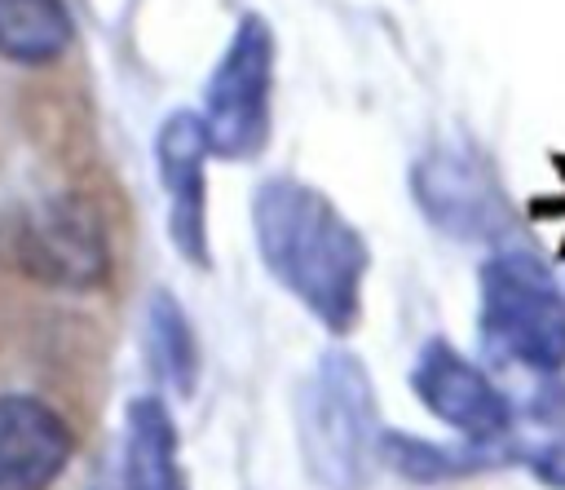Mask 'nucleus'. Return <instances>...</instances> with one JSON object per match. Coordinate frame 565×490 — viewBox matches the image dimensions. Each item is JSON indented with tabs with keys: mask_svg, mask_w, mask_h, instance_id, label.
<instances>
[{
	"mask_svg": "<svg viewBox=\"0 0 565 490\" xmlns=\"http://www.w3.org/2000/svg\"><path fill=\"white\" fill-rule=\"evenodd\" d=\"M252 238L269 278L309 318L331 335L358 327L371 252L318 185L300 177H265L252 194Z\"/></svg>",
	"mask_w": 565,
	"mask_h": 490,
	"instance_id": "obj_1",
	"label": "nucleus"
},
{
	"mask_svg": "<svg viewBox=\"0 0 565 490\" xmlns=\"http://www.w3.org/2000/svg\"><path fill=\"white\" fill-rule=\"evenodd\" d=\"M380 402L358 353L327 349L296 393V446L313 486L366 490L380 464Z\"/></svg>",
	"mask_w": 565,
	"mask_h": 490,
	"instance_id": "obj_2",
	"label": "nucleus"
},
{
	"mask_svg": "<svg viewBox=\"0 0 565 490\" xmlns=\"http://www.w3.org/2000/svg\"><path fill=\"white\" fill-rule=\"evenodd\" d=\"M477 327L486 349L508 362L525 366L534 375H561L565 371V291L547 274V265L534 252L503 247L481 260L477 274Z\"/></svg>",
	"mask_w": 565,
	"mask_h": 490,
	"instance_id": "obj_3",
	"label": "nucleus"
},
{
	"mask_svg": "<svg viewBox=\"0 0 565 490\" xmlns=\"http://www.w3.org/2000/svg\"><path fill=\"white\" fill-rule=\"evenodd\" d=\"M274 31L265 18H238L203 88V137L212 159H256L274 128Z\"/></svg>",
	"mask_w": 565,
	"mask_h": 490,
	"instance_id": "obj_4",
	"label": "nucleus"
},
{
	"mask_svg": "<svg viewBox=\"0 0 565 490\" xmlns=\"http://www.w3.org/2000/svg\"><path fill=\"white\" fill-rule=\"evenodd\" d=\"M9 260L49 287L88 291L110 274V243L84 199H40L9 221Z\"/></svg>",
	"mask_w": 565,
	"mask_h": 490,
	"instance_id": "obj_5",
	"label": "nucleus"
},
{
	"mask_svg": "<svg viewBox=\"0 0 565 490\" xmlns=\"http://www.w3.org/2000/svg\"><path fill=\"white\" fill-rule=\"evenodd\" d=\"M411 388L433 419H441L450 433H459L472 446H494L512 433L516 415L508 393L441 335L424 340V349L415 353Z\"/></svg>",
	"mask_w": 565,
	"mask_h": 490,
	"instance_id": "obj_6",
	"label": "nucleus"
},
{
	"mask_svg": "<svg viewBox=\"0 0 565 490\" xmlns=\"http://www.w3.org/2000/svg\"><path fill=\"white\" fill-rule=\"evenodd\" d=\"M207 137L203 119L194 110H172L154 132V168L163 185V212H168V238L172 247L194 265H212L207 243Z\"/></svg>",
	"mask_w": 565,
	"mask_h": 490,
	"instance_id": "obj_7",
	"label": "nucleus"
},
{
	"mask_svg": "<svg viewBox=\"0 0 565 490\" xmlns=\"http://www.w3.org/2000/svg\"><path fill=\"white\" fill-rule=\"evenodd\" d=\"M415 199L428 221L455 238H494L508 230V203L494 177L463 150H433L415 168Z\"/></svg>",
	"mask_w": 565,
	"mask_h": 490,
	"instance_id": "obj_8",
	"label": "nucleus"
},
{
	"mask_svg": "<svg viewBox=\"0 0 565 490\" xmlns=\"http://www.w3.org/2000/svg\"><path fill=\"white\" fill-rule=\"evenodd\" d=\"M75 455L71 424L35 393H0V490H49Z\"/></svg>",
	"mask_w": 565,
	"mask_h": 490,
	"instance_id": "obj_9",
	"label": "nucleus"
},
{
	"mask_svg": "<svg viewBox=\"0 0 565 490\" xmlns=\"http://www.w3.org/2000/svg\"><path fill=\"white\" fill-rule=\"evenodd\" d=\"M124 490H185L163 397H132L124 411Z\"/></svg>",
	"mask_w": 565,
	"mask_h": 490,
	"instance_id": "obj_10",
	"label": "nucleus"
},
{
	"mask_svg": "<svg viewBox=\"0 0 565 490\" xmlns=\"http://www.w3.org/2000/svg\"><path fill=\"white\" fill-rule=\"evenodd\" d=\"M75 44L66 0H0V57L18 66H49Z\"/></svg>",
	"mask_w": 565,
	"mask_h": 490,
	"instance_id": "obj_11",
	"label": "nucleus"
},
{
	"mask_svg": "<svg viewBox=\"0 0 565 490\" xmlns=\"http://www.w3.org/2000/svg\"><path fill=\"white\" fill-rule=\"evenodd\" d=\"M146 353H150L154 371L181 397L194 393V380H199V344H194V331H190L185 309L168 291H154L150 305H146Z\"/></svg>",
	"mask_w": 565,
	"mask_h": 490,
	"instance_id": "obj_12",
	"label": "nucleus"
},
{
	"mask_svg": "<svg viewBox=\"0 0 565 490\" xmlns=\"http://www.w3.org/2000/svg\"><path fill=\"white\" fill-rule=\"evenodd\" d=\"M499 455H490V446H437V441H424V437H411V433H393L384 428L380 437V464H388L393 472L411 477V481H450V477H468V472H481L486 464H494Z\"/></svg>",
	"mask_w": 565,
	"mask_h": 490,
	"instance_id": "obj_13",
	"label": "nucleus"
},
{
	"mask_svg": "<svg viewBox=\"0 0 565 490\" xmlns=\"http://www.w3.org/2000/svg\"><path fill=\"white\" fill-rule=\"evenodd\" d=\"M516 459H521V464H525L543 486L565 490V428H561V424H556V428H547L539 446L516 450Z\"/></svg>",
	"mask_w": 565,
	"mask_h": 490,
	"instance_id": "obj_14",
	"label": "nucleus"
}]
</instances>
